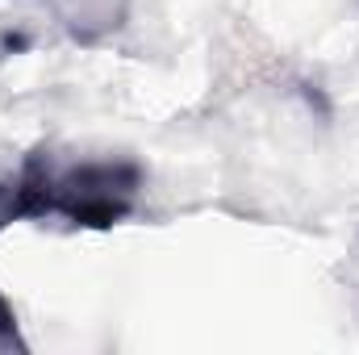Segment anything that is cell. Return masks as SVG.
Masks as SVG:
<instances>
[{
  "instance_id": "1",
  "label": "cell",
  "mask_w": 359,
  "mask_h": 355,
  "mask_svg": "<svg viewBox=\"0 0 359 355\" xmlns=\"http://www.w3.org/2000/svg\"><path fill=\"white\" fill-rule=\"evenodd\" d=\"M142 192V168L134 159H88L59 168L46 151L21 159L17 172L0 176V230L25 217L59 213L72 226L109 230L134 213Z\"/></svg>"
},
{
  "instance_id": "2",
  "label": "cell",
  "mask_w": 359,
  "mask_h": 355,
  "mask_svg": "<svg viewBox=\"0 0 359 355\" xmlns=\"http://www.w3.org/2000/svg\"><path fill=\"white\" fill-rule=\"evenodd\" d=\"M25 351V343H21V335H17V318H13V309H8V301L0 297V351Z\"/></svg>"
}]
</instances>
